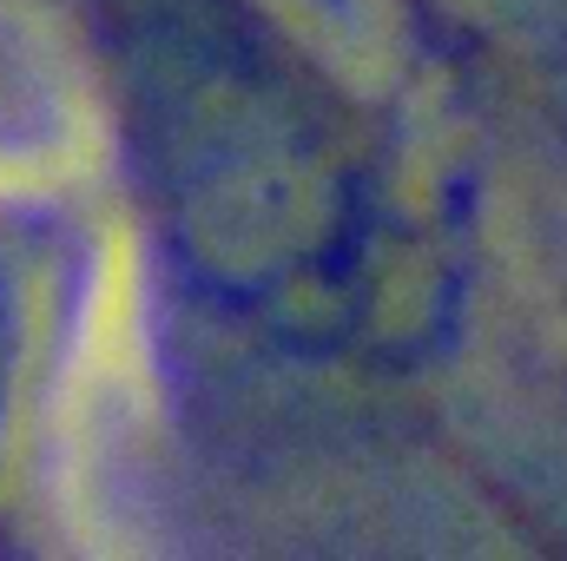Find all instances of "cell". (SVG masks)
Returning a JSON list of instances; mask_svg holds the SVG:
<instances>
[{"label": "cell", "instance_id": "cell-3", "mask_svg": "<svg viewBox=\"0 0 567 561\" xmlns=\"http://www.w3.org/2000/svg\"><path fill=\"white\" fill-rule=\"evenodd\" d=\"M13 377H20V310H13V290L0 278V422L13 404Z\"/></svg>", "mask_w": 567, "mask_h": 561}, {"label": "cell", "instance_id": "cell-1", "mask_svg": "<svg viewBox=\"0 0 567 561\" xmlns=\"http://www.w3.org/2000/svg\"><path fill=\"white\" fill-rule=\"evenodd\" d=\"M126 159L212 297L290 337H383L416 310L390 172L245 0H100Z\"/></svg>", "mask_w": 567, "mask_h": 561}, {"label": "cell", "instance_id": "cell-2", "mask_svg": "<svg viewBox=\"0 0 567 561\" xmlns=\"http://www.w3.org/2000/svg\"><path fill=\"white\" fill-rule=\"evenodd\" d=\"M423 7L462 47L502 60H567V0H423Z\"/></svg>", "mask_w": 567, "mask_h": 561}]
</instances>
